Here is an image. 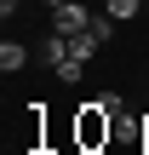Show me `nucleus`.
Instances as JSON below:
<instances>
[{
    "label": "nucleus",
    "mask_w": 149,
    "mask_h": 155,
    "mask_svg": "<svg viewBox=\"0 0 149 155\" xmlns=\"http://www.w3.org/2000/svg\"><path fill=\"white\" fill-rule=\"evenodd\" d=\"M46 6H63V0H46Z\"/></svg>",
    "instance_id": "nucleus-7"
},
{
    "label": "nucleus",
    "mask_w": 149,
    "mask_h": 155,
    "mask_svg": "<svg viewBox=\"0 0 149 155\" xmlns=\"http://www.w3.org/2000/svg\"><path fill=\"white\" fill-rule=\"evenodd\" d=\"M23 63H29V46H17V40H6V46H0V69L11 75V69H23Z\"/></svg>",
    "instance_id": "nucleus-4"
},
{
    "label": "nucleus",
    "mask_w": 149,
    "mask_h": 155,
    "mask_svg": "<svg viewBox=\"0 0 149 155\" xmlns=\"http://www.w3.org/2000/svg\"><path fill=\"white\" fill-rule=\"evenodd\" d=\"M138 6H144V0H103L109 17H138Z\"/></svg>",
    "instance_id": "nucleus-5"
},
{
    "label": "nucleus",
    "mask_w": 149,
    "mask_h": 155,
    "mask_svg": "<svg viewBox=\"0 0 149 155\" xmlns=\"http://www.w3.org/2000/svg\"><path fill=\"white\" fill-rule=\"evenodd\" d=\"M17 6H23V0H0V17H11V12H17Z\"/></svg>",
    "instance_id": "nucleus-6"
},
{
    "label": "nucleus",
    "mask_w": 149,
    "mask_h": 155,
    "mask_svg": "<svg viewBox=\"0 0 149 155\" xmlns=\"http://www.w3.org/2000/svg\"><path fill=\"white\" fill-rule=\"evenodd\" d=\"M52 17H57V35H80V29H92L98 12H86V0H63V6H52Z\"/></svg>",
    "instance_id": "nucleus-2"
},
{
    "label": "nucleus",
    "mask_w": 149,
    "mask_h": 155,
    "mask_svg": "<svg viewBox=\"0 0 149 155\" xmlns=\"http://www.w3.org/2000/svg\"><path fill=\"white\" fill-rule=\"evenodd\" d=\"M109 132H115V115L92 98L86 109H80V121H75V138H80V150H98V144H109Z\"/></svg>",
    "instance_id": "nucleus-1"
},
{
    "label": "nucleus",
    "mask_w": 149,
    "mask_h": 155,
    "mask_svg": "<svg viewBox=\"0 0 149 155\" xmlns=\"http://www.w3.org/2000/svg\"><path fill=\"white\" fill-rule=\"evenodd\" d=\"M98 46H103V40H98L92 29H80V35H69V58H80V63H92V58H98Z\"/></svg>",
    "instance_id": "nucleus-3"
}]
</instances>
